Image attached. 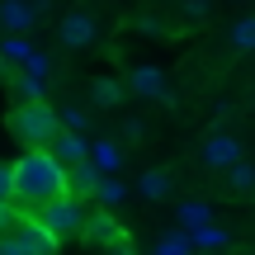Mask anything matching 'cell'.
I'll return each instance as SVG.
<instances>
[{
	"instance_id": "6da1fadb",
	"label": "cell",
	"mask_w": 255,
	"mask_h": 255,
	"mask_svg": "<svg viewBox=\"0 0 255 255\" xmlns=\"http://www.w3.org/2000/svg\"><path fill=\"white\" fill-rule=\"evenodd\" d=\"M66 194H71L66 165L57 161L47 146L24 151V156L14 161V203H19V213H24V218H38L47 203L66 199Z\"/></svg>"
},
{
	"instance_id": "7a4b0ae2",
	"label": "cell",
	"mask_w": 255,
	"mask_h": 255,
	"mask_svg": "<svg viewBox=\"0 0 255 255\" xmlns=\"http://www.w3.org/2000/svg\"><path fill=\"white\" fill-rule=\"evenodd\" d=\"M9 132H14L19 142L28 146V151H38V146H52L57 137H62V114H57L47 100L14 104V114H9Z\"/></svg>"
},
{
	"instance_id": "3957f363",
	"label": "cell",
	"mask_w": 255,
	"mask_h": 255,
	"mask_svg": "<svg viewBox=\"0 0 255 255\" xmlns=\"http://www.w3.org/2000/svg\"><path fill=\"white\" fill-rule=\"evenodd\" d=\"M62 241L43 227L38 218H19V227L9 237H0V255H57Z\"/></svg>"
},
{
	"instance_id": "277c9868",
	"label": "cell",
	"mask_w": 255,
	"mask_h": 255,
	"mask_svg": "<svg viewBox=\"0 0 255 255\" xmlns=\"http://www.w3.org/2000/svg\"><path fill=\"white\" fill-rule=\"evenodd\" d=\"M85 218H90V213L81 208V199H76V194H66V199H57V203H47L43 213H38V222H43L47 232H52L57 241H76V237H85Z\"/></svg>"
},
{
	"instance_id": "5b68a950",
	"label": "cell",
	"mask_w": 255,
	"mask_h": 255,
	"mask_svg": "<svg viewBox=\"0 0 255 255\" xmlns=\"http://www.w3.org/2000/svg\"><path fill=\"white\" fill-rule=\"evenodd\" d=\"M95 38H100V19H95L90 9H71V14H62V24H57V43H62L66 52L95 47Z\"/></svg>"
},
{
	"instance_id": "8992f818",
	"label": "cell",
	"mask_w": 255,
	"mask_h": 255,
	"mask_svg": "<svg viewBox=\"0 0 255 255\" xmlns=\"http://www.w3.org/2000/svg\"><path fill=\"white\" fill-rule=\"evenodd\" d=\"M237 161H246V156H241V142L232 132H208L203 137V165L208 170H232Z\"/></svg>"
},
{
	"instance_id": "52a82bcc",
	"label": "cell",
	"mask_w": 255,
	"mask_h": 255,
	"mask_svg": "<svg viewBox=\"0 0 255 255\" xmlns=\"http://www.w3.org/2000/svg\"><path fill=\"white\" fill-rule=\"evenodd\" d=\"M81 241L109 251V246H119V241H128V232L119 227V218H114L109 208H100V213H90V218H85V237H81Z\"/></svg>"
},
{
	"instance_id": "ba28073f",
	"label": "cell",
	"mask_w": 255,
	"mask_h": 255,
	"mask_svg": "<svg viewBox=\"0 0 255 255\" xmlns=\"http://www.w3.org/2000/svg\"><path fill=\"white\" fill-rule=\"evenodd\" d=\"M38 9H43V0H5L0 5V28L5 33H24V28L38 24Z\"/></svg>"
},
{
	"instance_id": "9c48e42d",
	"label": "cell",
	"mask_w": 255,
	"mask_h": 255,
	"mask_svg": "<svg viewBox=\"0 0 255 255\" xmlns=\"http://www.w3.org/2000/svg\"><path fill=\"white\" fill-rule=\"evenodd\" d=\"M128 90L142 95V100H165L170 85H165L161 66H132V71H128Z\"/></svg>"
},
{
	"instance_id": "30bf717a",
	"label": "cell",
	"mask_w": 255,
	"mask_h": 255,
	"mask_svg": "<svg viewBox=\"0 0 255 255\" xmlns=\"http://www.w3.org/2000/svg\"><path fill=\"white\" fill-rule=\"evenodd\" d=\"M47 151H52L57 161L66 165V170H71V165H81V161H90V142H85L81 132H71V128H62V137H57Z\"/></svg>"
},
{
	"instance_id": "8fae6325",
	"label": "cell",
	"mask_w": 255,
	"mask_h": 255,
	"mask_svg": "<svg viewBox=\"0 0 255 255\" xmlns=\"http://www.w3.org/2000/svg\"><path fill=\"white\" fill-rule=\"evenodd\" d=\"M66 180H71V194L76 199H95V194H100V184H104V170L95 161H81V165H71V170H66Z\"/></svg>"
},
{
	"instance_id": "7c38bea8",
	"label": "cell",
	"mask_w": 255,
	"mask_h": 255,
	"mask_svg": "<svg viewBox=\"0 0 255 255\" xmlns=\"http://www.w3.org/2000/svg\"><path fill=\"white\" fill-rule=\"evenodd\" d=\"M9 90H14L19 104H33V100H43V76H33V71H14V76H9Z\"/></svg>"
},
{
	"instance_id": "4fadbf2b",
	"label": "cell",
	"mask_w": 255,
	"mask_h": 255,
	"mask_svg": "<svg viewBox=\"0 0 255 255\" xmlns=\"http://www.w3.org/2000/svg\"><path fill=\"white\" fill-rule=\"evenodd\" d=\"M90 161L100 165L104 175H114V170L123 165V146H119V142H109V137H100V142L90 146Z\"/></svg>"
},
{
	"instance_id": "5bb4252c",
	"label": "cell",
	"mask_w": 255,
	"mask_h": 255,
	"mask_svg": "<svg viewBox=\"0 0 255 255\" xmlns=\"http://www.w3.org/2000/svg\"><path fill=\"white\" fill-rule=\"evenodd\" d=\"M137 189H142V199H146V203H161L165 194H170V170H142Z\"/></svg>"
},
{
	"instance_id": "9a60e30c",
	"label": "cell",
	"mask_w": 255,
	"mask_h": 255,
	"mask_svg": "<svg viewBox=\"0 0 255 255\" xmlns=\"http://www.w3.org/2000/svg\"><path fill=\"white\" fill-rule=\"evenodd\" d=\"M227 43L237 47V52H255V14H241L237 24L227 28Z\"/></svg>"
},
{
	"instance_id": "2e32d148",
	"label": "cell",
	"mask_w": 255,
	"mask_h": 255,
	"mask_svg": "<svg viewBox=\"0 0 255 255\" xmlns=\"http://www.w3.org/2000/svg\"><path fill=\"white\" fill-rule=\"evenodd\" d=\"M90 100L100 104V109H119V104H123V85L104 76V81H95V85H90Z\"/></svg>"
},
{
	"instance_id": "e0dca14e",
	"label": "cell",
	"mask_w": 255,
	"mask_h": 255,
	"mask_svg": "<svg viewBox=\"0 0 255 255\" xmlns=\"http://www.w3.org/2000/svg\"><path fill=\"white\" fill-rule=\"evenodd\" d=\"M208 218H213L208 203H199V199L180 203V227H184V232H203V227H208Z\"/></svg>"
},
{
	"instance_id": "ac0fdd59",
	"label": "cell",
	"mask_w": 255,
	"mask_h": 255,
	"mask_svg": "<svg viewBox=\"0 0 255 255\" xmlns=\"http://www.w3.org/2000/svg\"><path fill=\"white\" fill-rule=\"evenodd\" d=\"M227 180H232V189H237V194H251V189H255V165H251V161H237V165L227 170Z\"/></svg>"
},
{
	"instance_id": "d6986e66",
	"label": "cell",
	"mask_w": 255,
	"mask_h": 255,
	"mask_svg": "<svg viewBox=\"0 0 255 255\" xmlns=\"http://www.w3.org/2000/svg\"><path fill=\"white\" fill-rule=\"evenodd\" d=\"M123 194H128V189H123V184H119V180H114V175H104V184H100V194H95V199H100V203H104V208H114V203H123Z\"/></svg>"
},
{
	"instance_id": "ffe728a7",
	"label": "cell",
	"mask_w": 255,
	"mask_h": 255,
	"mask_svg": "<svg viewBox=\"0 0 255 255\" xmlns=\"http://www.w3.org/2000/svg\"><path fill=\"white\" fill-rule=\"evenodd\" d=\"M19 218H24V213H19V203L0 199V237H9V232L19 227Z\"/></svg>"
},
{
	"instance_id": "44dd1931",
	"label": "cell",
	"mask_w": 255,
	"mask_h": 255,
	"mask_svg": "<svg viewBox=\"0 0 255 255\" xmlns=\"http://www.w3.org/2000/svg\"><path fill=\"white\" fill-rule=\"evenodd\" d=\"M184 19H189V24H203V19H208L213 14V0H184Z\"/></svg>"
},
{
	"instance_id": "7402d4cb",
	"label": "cell",
	"mask_w": 255,
	"mask_h": 255,
	"mask_svg": "<svg viewBox=\"0 0 255 255\" xmlns=\"http://www.w3.org/2000/svg\"><path fill=\"white\" fill-rule=\"evenodd\" d=\"M57 114H62V128H71V132H81L85 119H90V114H85V109H76V104H66V109H57Z\"/></svg>"
},
{
	"instance_id": "603a6c76",
	"label": "cell",
	"mask_w": 255,
	"mask_h": 255,
	"mask_svg": "<svg viewBox=\"0 0 255 255\" xmlns=\"http://www.w3.org/2000/svg\"><path fill=\"white\" fill-rule=\"evenodd\" d=\"M0 199L14 203V165H5V161H0Z\"/></svg>"
},
{
	"instance_id": "cb8c5ba5",
	"label": "cell",
	"mask_w": 255,
	"mask_h": 255,
	"mask_svg": "<svg viewBox=\"0 0 255 255\" xmlns=\"http://www.w3.org/2000/svg\"><path fill=\"white\" fill-rule=\"evenodd\" d=\"M194 237H199L203 246H222V241H227V237H222V232H213V227H203V232H194Z\"/></svg>"
},
{
	"instance_id": "d4e9b609",
	"label": "cell",
	"mask_w": 255,
	"mask_h": 255,
	"mask_svg": "<svg viewBox=\"0 0 255 255\" xmlns=\"http://www.w3.org/2000/svg\"><path fill=\"white\" fill-rule=\"evenodd\" d=\"M161 255H189V246H184V241H165Z\"/></svg>"
},
{
	"instance_id": "484cf974",
	"label": "cell",
	"mask_w": 255,
	"mask_h": 255,
	"mask_svg": "<svg viewBox=\"0 0 255 255\" xmlns=\"http://www.w3.org/2000/svg\"><path fill=\"white\" fill-rule=\"evenodd\" d=\"M104 255H137V251H132V241H119V246H109Z\"/></svg>"
},
{
	"instance_id": "4316f807",
	"label": "cell",
	"mask_w": 255,
	"mask_h": 255,
	"mask_svg": "<svg viewBox=\"0 0 255 255\" xmlns=\"http://www.w3.org/2000/svg\"><path fill=\"white\" fill-rule=\"evenodd\" d=\"M0 5H5V0H0Z\"/></svg>"
},
{
	"instance_id": "83f0119b",
	"label": "cell",
	"mask_w": 255,
	"mask_h": 255,
	"mask_svg": "<svg viewBox=\"0 0 255 255\" xmlns=\"http://www.w3.org/2000/svg\"><path fill=\"white\" fill-rule=\"evenodd\" d=\"M251 255H255V251H251Z\"/></svg>"
}]
</instances>
